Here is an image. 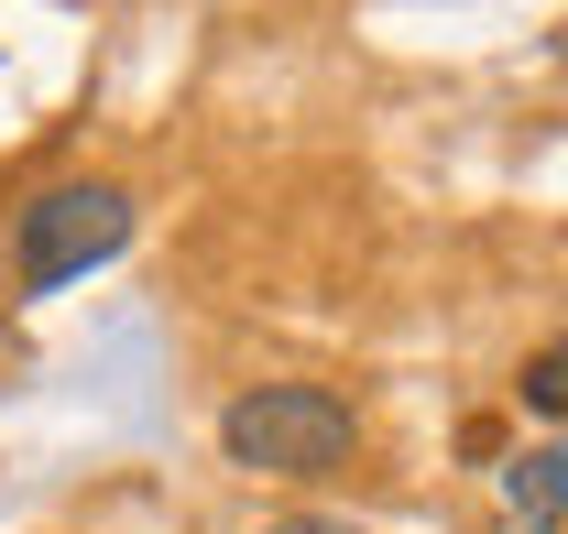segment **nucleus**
I'll return each mask as SVG.
<instances>
[{"mask_svg":"<svg viewBox=\"0 0 568 534\" xmlns=\"http://www.w3.org/2000/svg\"><path fill=\"white\" fill-rule=\"evenodd\" d=\"M219 448H230V469H263V480H328L361 448V414L328 382H252L219 414Z\"/></svg>","mask_w":568,"mask_h":534,"instance_id":"nucleus-1","label":"nucleus"},{"mask_svg":"<svg viewBox=\"0 0 568 534\" xmlns=\"http://www.w3.org/2000/svg\"><path fill=\"white\" fill-rule=\"evenodd\" d=\"M514 393L536 403V414H568V349H536V360H525V382H514Z\"/></svg>","mask_w":568,"mask_h":534,"instance_id":"nucleus-4","label":"nucleus"},{"mask_svg":"<svg viewBox=\"0 0 568 534\" xmlns=\"http://www.w3.org/2000/svg\"><path fill=\"white\" fill-rule=\"evenodd\" d=\"M503 502H514L525 534H568V448H525L503 469Z\"/></svg>","mask_w":568,"mask_h":534,"instance_id":"nucleus-3","label":"nucleus"},{"mask_svg":"<svg viewBox=\"0 0 568 534\" xmlns=\"http://www.w3.org/2000/svg\"><path fill=\"white\" fill-rule=\"evenodd\" d=\"M132 240V197L121 186H44L33 207H11V273L22 295H55L77 273H99Z\"/></svg>","mask_w":568,"mask_h":534,"instance_id":"nucleus-2","label":"nucleus"},{"mask_svg":"<svg viewBox=\"0 0 568 534\" xmlns=\"http://www.w3.org/2000/svg\"><path fill=\"white\" fill-rule=\"evenodd\" d=\"M263 534H361V524H339V513H284V524H263Z\"/></svg>","mask_w":568,"mask_h":534,"instance_id":"nucleus-5","label":"nucleus"}]
</instances>
